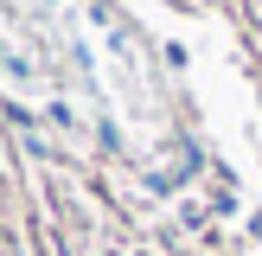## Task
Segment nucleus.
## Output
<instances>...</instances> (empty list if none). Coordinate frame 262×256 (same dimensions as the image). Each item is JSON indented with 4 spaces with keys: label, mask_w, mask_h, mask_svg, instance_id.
I'll use <instances>...</instances> for the list:
<instances>
[]
</instances>
